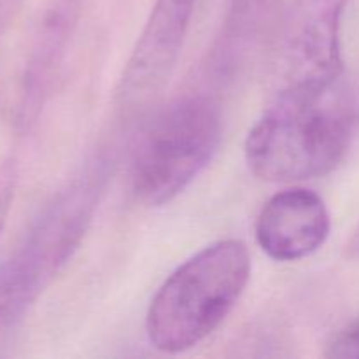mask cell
<instances>
[{
    "mask_svg": "<svg viewBox=\"0 0 359 359\" xmlns=\"http://www.w3.org/2000/svg\"><path fill=\"white\" fill-rule=\"evenodd\" d=\"M223 119L203 95L179 98L161 109L144 130L132 163V189L139 202L160 207L181 195L216 154Z\"/></svg>",
    "mask_w": 359,
    "mask_h": 359,
    "instance_id": "4",
    "label": "cell"
},
{
    "mask_svg": "<svg viewBox=\"0 0 359 359\" xmlns=\"http://www.w3.org/2000/svg\"><path fill=\"white\" fill-rule=\"evenodd\" d=\"M346 6L347 0L294 2L284 44L283 86H330L342 81Z\"/></svg>",
    "mask_w": 359,
    "mask_h": 359,
    "instance_id": "5",
    "label": "cell"
},
{
    "mask_svg": "<svg viewBox=\"0 0 359 359\" xmlns=\"http://www.w3.org/2000/svg\"><path fill=\"white\" fill-rule=\"evenodd\" d=\"M107 172V160L90 161L48 203L20 248L0 263V332L11 328L70 262L93 219Z\"/></svg>",
    "mask_w": 359,
    "mask_h": 359,
    "instance_id": "3",
    "label": "cell"
},
{
    "mask_svg": "<svg viewBox=\"0 0 359 359\" xmlns=\"http://www.w3.org/2000/svg\"><path fill=\"white\" fill-rule=\"evenodd\" d=\"M346 256L351 259H359V224L356 230H354L353 237H351L349 242H347Z\"/></svg>",
    "mask_w": 359,
    "mask_h": 359,
    "instance_id": "11",
    "label": "cell"
},
{
    "mask_svg": "<svg viewBox=\"0 0 359 359\" xmlns=\"http://www.w3.org/2000/svg\"><path fill=\"white\" fill-rule=\"evenodd\" d=\"M81 0H49L35 34L34 48L23 79V119L34 118L51 91L77 25Z\"/></svg>",
    "mask_w": 359,
    "mask_h": 359,
    "instance_id": "8",
    "label": "cell"
},
{
    "mask_svg": "<svg viewBox=\"0 0 359 359\" xmlns=\"http://www.w3.org/2000/svg\"><path fill=\"white\" fill-rule=\"evenodd\" d=\"M326 358L359 359V319L347 323L326 344Z\"/></svg>",
    "mask_w": 359,
    "mask_h": 359,
    "instance_id": "9",
    "label": "cell"
},
{
    "mask_svg": "<svg viewBox=\"0 0 359 359\" xmlns=\"http://www.w3.org/2000/svg\"><path fill=\"white\" fill-rule=\"evenodd\" d=\"M198 0H154L153 9L119 81L125 109L142 107L170 79Z\"/></svg>",
    "mask_w": 359,
    "mask_h": 359,
    "instance_id": "6",
    "label": "cell"
},
{
    "mask_svg": "<svg viewBox=\"0 0 359 359\" xmlns=\"http://www.w3.org/2000/svg\"><path fill=\"white\" fill-rule=\"evenodd\" d=\"M251 277L248 245L217 241L186 259L156 291L147 309L151 346L182 354L209 339L230 316Z\"/></svg>",
    "mask_w": 359,
    "mask_h": 359,
    "instance_id": "2",
    "label": "cell"
},
{
    "mask_svg": "<svg viewBox=\"0 0 359 359\" xmlns=\"http://www.w3.org/2000/svg\"><path fill=\"white\" fill-rule=\"evenodd\" d=\"M14 182H16L14 165H4L2 170H0V235H2L4 223L7 219V214H9L11 202H13Z\"/></svg>",
    "mask_w": 359,
    "mask_h": 359,
    "instance_id": "10",
    "label": "cell"
},
{
    "mask_svg": "<svg viewBox=\"0 0 359 359\" xmlns=\"http://www.w3.org/2000/svg\"><path fill=\"white\" fill-rule=\"evenodd\" d=\"M353 137V107L342 81L283 86L244 144L248 167L269 182L323 177L339 167Z\"/></svg>",
    "mask_w": 359,
    "mask_h": 359,
    "instance_id": "1",
    "label": "cell"
},
{
    "mask_svg": "<svg viewBox=\"0 0 359 359\" xmlns=\"http://www.w3.org/2000/svg\"><path fill=\"white\" fill-rule=\"evenodd\" d=\"M332 230L328 207L316 191L290 188L273 195L259 210L256 242L269 258L291 263L325 245Z\"/></svg>",
    "mask_w": 359,
    "mask_h": 359,
    "instance_id": "7",
    "label": "cell"
}]
</instances>
